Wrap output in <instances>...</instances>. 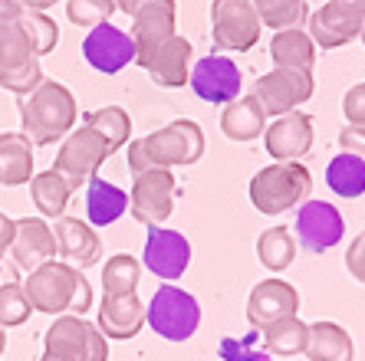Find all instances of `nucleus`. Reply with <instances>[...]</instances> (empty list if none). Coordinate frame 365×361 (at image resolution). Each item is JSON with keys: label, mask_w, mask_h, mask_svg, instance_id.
Listing matches in <instances>:
<instances>
[{"label": "nucleus", "mask_w": 365, "mask_h": 361, "mask_svg": "<svg viewBox=\"0 0 365 361\" xmlns=\"http://www.w3.org/2000/svg\"><path fill=\"white\" fill-rule=\"evenodd\" d=\"M316 79L313 69H273L254 83V99L260 102L264 115H287L297 112L306 99H313Z\"/></svg>", "instance_id": "f8f14e48"}, {"label": "nucleus", "mask_w": 365, "mask_h": 361, "mask_svg": "<svg viewBox=\"0 0 365 361\" xmlns=\"http://www.w3.org/2000/svg\"><path fill=\"white\" fill-rule=\"evenodd\" d=\"M175 197H178V181L165 168H152L135 174V184L128 194V210L142 227H162L175 210Z\"/></svg>", "instance_id": "9b49d317"}, {"label": "nucleus", "mask_w": 365, "mask_h": 361, "mask_svg": "<svg viewBox=\"0 0 365 361\" xmlns=\"http://www.w3.org/2000/svg\"><path fill=\"white\" fill-rule=\"evenodd\" d=\"M270 56L277 69H313L316 46L306 30H277L270 40Z\"/></svg>", "instance_id": "cd10ccee"}, {"label": "nucleus", "mask_w": 365, "mask_h": 361, "mask_svg": "<svg viewBox=\"0 0 365 361\" xmlns=\"http://www.w3.org/2000/svg\"><path fill=\"white\" fill-rule=\"evenodd\" d=\"M4 348H7V335H4V328H0V355H4Z\"/></svg>", "instance_id": "de8ad7c7"}, {"label": "nucleus", "mask_w": 365, "mask_h": 361, "mask_svg": "<svg viewBox=\"0 0 365 361\" xmlns=\"http://www.w3.org/2000/svg\"><path fill=\"white\" fill-rule=\"evenodd\" d=\"M112 14H115V0H66V17L86 30L109 23Z\"/></svg>", "instance_id": "4c0bfd02"}, {"label": "nucleus", "mask_w": 365, "mask_h": 361, "mask_svg": "<svg viewBox=\"0 0 365 361\" xmlns=\"http://www.w3.org/2000/svg\"><path fill=\"white\" fill-rule=\"evenodd\" d=\"M142 263L152 276L165 279V283H175V279H181L187 273V263H191V244H187V236L178 234V230L148 227Z\"/></svg>", "instance_id": "dca6fc26"}, {"label": "nucleus", "mask_w": 365, "mask_h": 361, "mask_svg": "<svg viewBox=\"0 0 365 361\" xmlns=\"http://www.w3.org/2000/svg\"><path fill=\"white\" fill-rule=\"evenodd\" d=\"M191 89L201 102H214V105H227L240 95L244 85V73L237 69V63L230 56H204L195 63L191 76H187Z\"/></svg>", "instance_id": "2eb2a0df"}, {"label": "nucleus", "mask_w": 365, "mask_h": 361, "mask_svg": "<svg viewBox=\"0 0 365 361\" xmlns=\"http://www.w3.org/2000/svg\"><path fill=\"white\" fill-rule=\"evenodd\" d=\"M83 125L93 128L102 142L109 145V152H119L122 145L128 142V135H132V118H128V112L122 105H106V109L86 112Z\"/></svg>", "instance_id": "7c9ffc66"}, {"label": "nucleus", "mask_w": 365, "mask_h": 361, "mask_svg": "<svg viewBox=\"0 0 365 361\" xmlns=\"http://www.w3.org/2000/svg\"><path fill=\"white\" fill-rule=\"evenodd\" d=\"M346 220L329 201H303L297 207V240L309 253H326L342 244Z\"/></svg>", "instance_id": "4468645a"}, {"label": "nucleus", "mask_w": 365, "mask_h": 361, "mask_svg": "<svg viewBox=\"0 0 365 361\" xmlns=\"http://www.w3.org/2000/svg\"><path fill=\"white\" fill-rule=\"evenodd\" d=\"M260 17L250 0H214L211 4V36L224 53H247L260 40Z\"/></svg>", "instance_id": "1a4fd4ad"}, {"label": "nucleus", "mask_w": 365, "mask_h": 361, "mask_svg": "<svg viewBox=\"0 0 365 361\" xmlns=\"http://www.w3.org/2000/svg\"><path fill=\"white\" fill-rule=\"evenodd\" d=\"M132 43H135V53L148 50L155 43L175 36V20H178V7L175 0H135L132 7Z\"/></svg>", "instance_id": "4be33fe9"}, {"label": "nucleus", "mask_w": 365, "mask_h": 361, "mask_svg": "<svg viewBox=\"0 0 365 361\" xmlns=\"http://www.w3.org/2000/svg\"><path fill=\"white\" fill-rule=\"evenodd\" d=\"M264 145L273 161H299L313 148V118L306 112H287L264 128Z\"/></svg>", "instance_id": "6ab92c4d"}, {"label": "nucleus", "mask_w": 365, "mask_h": 361, "mask_svg": "<svg viewBox=\"0 0 365 361\" xmlns=\"http://www.w3.org/2000/svg\"><path fill=\"white\" fill-rule=\"evenodd\" d=\"M34 177V145L24 132L0 135V184L20 187Z\"/></svg>", "instance_id": "393cba45"}, {"label": "nucleus", "mask_w": 365, "mask_h": 361, "mask_svg": "<svg viewBox=\"0 0 365 361\" xmlns=\"http://www.w3.org/2000/svg\"><path fill=\"white\" fill-rule=\"evenodd\" d=\"M30 197H34L36 210H40L43 217H63L66 214V204L69 197H73V191L66 187V181H63L56 171H40V174L30 177Z\"/></svg>", "instance_id": "c756f323"}, {"label": "nucleus", "mask_w": 365, "mask_h": 361, "mask_svg": "<svg viewBox=\"0 0 365 361\" xmlns=\"http://www.w3.org/2000/svg\"><path fill=\"white\" fill-rule=\"evenodd\" d=\"M306 338H309V325H306L299 315H289V319L270 322L267 328H260V342H264V352L280 355V358H293V355H303Z\"/></svg>", "instance_id": "c85d7f7f"}, {"label": "nucleus", "mask_w": 365, "mask_h": 361, "mask_svg": "<svg viewBox=\"0 0 365 361\" xmlns=\"http://www.w3.org/2000/svg\"><path fill=\"white\" fill-rule=\"evenodd\" d=\"M30 303L24 295V286L20 283H7L0 286V328H17L30 319Z\"/></svg>", "instance_id": "e433bc0d"}, {"label": "nucleus", "mask_w": 365, "mask_h": 361, "mask_svg": "<svg viewBox=\"0 0 365 361\" xmlns=\"http://www.w3.org/2000/svg\"><path fill=\"white\" fill-rule=\"evenodd\" d=\"M24 295L34 312L46 315H86L93 309V286L86 283L83 269L69 266V263H43L34 273H26Z\"/></svg>", "instance_id": "f257e3e1"}, {"label": "nucleus", "mask_w": 365, "mask_h": 361, "mask_svg": "<svg viewBox=\"0 0 365 361\" xmlns=\"http://www.w3.org/2000/svg\"><path fill=\"white\" fill-rule=\"evenodd\" d=\"M17 273H20V269L14 266V263H7V256L0 253V286H7V283H20Z\"/></svg>", "instance_id": "a18cd8bd"}, {"label": "nucleus", "mask_w": 365, "mask_h": 361, "mask_svg": "<svg viewBox=\"0 0 365 361\" xmlns=\"http://www.w3.org/2000/svg\"><path fill=\"white\" fill-rule=\"evenodd\" d=\"M365 0H326L306 17V33L319 50H339L362 33Z\"/></svg>", "instance_id": "6e6552de"}, {"label": "nucleus", "mask_w": 365, "mask_h": 361, "mask_svg": "<svg viewBox=\"0 0 365 361\" xmlns=\"http://www.w3.org/2000/svg\"><path fill=\"white\" fill-rule=\"evenodd\" d=\"M359 36H362V43H365V23H362V33H359Z\"/></svg>", "instance_id": "3c124183"}, {"label": "nucleus", "mask_w": 365, "mask_h": 361, "mask_svg": "<svg viewBox=\"0 0 365 361\" xmlns=\"http://www.w3.org/2000/svg\"><path fill=\"white\" fill-rule=\"evenodd\" d=\"M313 191V177L299 161H277L270 168H260L250 181V204L267 217L287 214L309 201Z\"/></svg>", "instance_id": "20e7f679"}, {"label": "nucleus", "mask_w": 365, "mask_h": 361, "mask_svg": "<svg viewBox=\"0 0 365 361\" xmlns=\"http://www.w3.org/2000/svg\"><path fill=\"white\" fill-rule=\"evenodd\" d=\"M128 210V194L122 187L93 177L86 184V217H89V227H109Z\"/></svg>", "instance_id": "bb28decb"}, {"label": "nucleus", "mask_w": 365, "mask_h": 361, "mask_svg": "<svg viewBox=\"0 0 365 361\" xmlns=\"http://www.w3.org/2000/svg\"><path fill=\"white\" fill-rule=\"evenodd\" d=\"M10 263L20 269V273H34L36 266L50 263L56 256V240H53V230L43 217H24L17 220V230H14V244L7 250Z\"/></svg>", "instance_id": "aec40b11"}, {"label": "nucleus", "mask_w": 365, "mask_h": 361, "mask_svg": "<svg viewBox=\"0 0 365 361\" xmlns=\"http://www.w3.org/2000/svg\"><path fill=\"white\" fill-rule=\"evenodd\" d=\"M250 4L260 23H267L270 30H299L309 17L306 0H250Z\"/></svg>", "instance_id": "f704fd0d"}, {"label": "nucleus", "mask_w": 365, "mask_h": 361, "mask_svg": "<svg viewBox=\"0 0 365 361\" xmlns=\"http://www.w3.org/2000/svg\"><path fill=\"white\" fill-rule=\"evenodd\" d=\"M43 345V352L63 361H109V342L93 322H86V315H56Z\"/></svg>", "instance_id": "0eeeda50"}, {"label": "nucleus", "mask_w": 365, "mask_h": 361, "mask_svg": "<svg viewBox=\"0 0 365 361\" xmlns=\"http://www.w3.org/2000/svg\"><path fill=\"white\" fill-rule=\"evenodd\" d=\"M191 53L195 46L185 40V36H168V40L155 43L148 50L135 53V63L148 73L155 85H162V89H181L187 85V76H191Z\"/></svg>", "instance_id": "ddd939ff"}, {"label": "nucleus", "mask_w": 365, "mask_h": 361, "mask_svg": "<svg viewBox=\"0 0 365 361\" xmlns=\"http://www.w3.org/2000/svg\"><path fill=\"white\" fill-rule=\"evenodd\" d=\"M257 260L264 263L270 273H283L297 260V240L289 227H270L257 236Z\"/></svg>", "instance_id": "72a5a7b5"}, {"label": "nucleus", "mask_w": 365, "mask_h": 361, "mask_svg": "<svg viewBox=\"0 0 365 361\" xmlns=\"http://www.w3.org/2000/svg\"><path fill=\"white\" fill-rule=\"evenodd\" d=\"M145 325H152V332L165 342H187L201 325V305L181 286L165 283L145 305Z\"/></svg>", "instance_id": "39448f33"}, {"label": "nucleus", "mask_w": 365, "mask_h": 361, "mask_svg": "<svg viewBox=\"0 0 365 361\" xmlns=\"http://www.w3.org/2000/svg\"><path fill=\"white\" fill-rule=\"evenodd\" d=\"M56 0H30V10H46V7H53Z\"/></svg>", "instance_id": "49530a36"}, {"label": "nucleus", "mask_w": 365, "mask_h": 361, "mask_svg": "<svg viewBox=\"0 0 365 361\" xmlns=\"http://www.w3.org/2000/svg\"><path fill=\"white\" fill-rule=\"evenodd\" d=\"M342 115L349 125H362L365 128V83H356L342 99Z\"/></svg>", "instance_id": "ea45409f"}, {"label": "nucleus", "mask_w": 365, "mask_h": 361, "mask_svg": "<svg viewBox=\"0 0 365 361\" xmlns=\"http://www.w3.org/2000/svg\"><path fill=\"white\" fill-rule=\"evenodd\" d=\"M109 145L102 142L99 135L89 125H79L63 138L60 152H56V164L53 171L66 181L69 191H83V184H89L96 174H99L102 161L109 158Z\"/></svg>", "instance_id": "423d86ee"}, {"label": "nucleus", "mask_w": 365, "mask_h": 361, "mask_svg": "<svg viewBox=\"0 0 365 361\" xmlns=\"http://www.w3.org/2000/svg\"><path fill=\"white\" fill-rule=\"evenodd\" d=\"M326 184H329L332 194L339 197H362L365 194V161L356 158V155H336L326 168Z\"/></svg>", "instance_id": "2f4dec72"}, {"label": "nucleus", "mask_w": 365, "mask_h": 361, "mask_svg": "<svg viewBox=\"0 0 365 361\" xmlns=\"http://www.w3.org/2000/svg\"><path fill=\"white\" fill-rule=\"evenodd\" d=\"M40 361H63V358H56V355H46V352H43V358Z\"/></svg>", "instance_id": "09e8293b"}, {"label": "nucleus", "mask_w": 365, "mask_h": 361, "mask_svg": "<svg viewBox=\"0 0 365 361\" xmlns=\"http://www.w3.org/2000/svg\"><path fill=\"white\" fill-rule=\"evenodd\" d=\"M339 148L365 161V128L362 125H346L339 132Z\"/></svg>", "instance_id": "79ce46f5"}, {"label": "nucleus", "mask_w": 365, "mask_h": 361, "mask_svg": "<svg viewBox=\"0 0 365 361\" xmlns=\"http://www.w3.org/2000/svg\"><path fill=\"white\" fill-rule=\"evenodd\" d=\"M257 342H260V332H257V328L244 338H237V335L221 338V358L224 361H273L270 352H260V348H257Z\"/></svg>", "instance_id": "58836bf2"}, {"label": "nucleus", "mask_w": 365, "mask_h": 361, "mask_svg": "<svg viewBox=\"0 0 365 361\" xmlns=\"http://www.w3.org/2000/svg\"><path fill=\"white\" fill-rule=\"evenodd\" d=\"M76 99L63 83L43 79L36 89L20 95V125L30 145L43 148V145L63 142L73 128H76Z\"/></svg>", "instance_id": "7ed1b4c3"}, {"label": "nucleus", "mask_w": 365, "mask_h": 361, "mask_svg": "<svg viewBox=\"0 0 365 361\" xmlns=\"http://www.w3.org/2000/svg\"><path fill=\"white\" fill-rule=\"evenodd\" d=\"M267 128V115L254 95H237L221 112V132L230 142H254Z\"/></svg>", "instance_id": "a878e982"}, {"label": "nucleus", "mask_w": 365, "mask_h": 361, "mask_svg": "<svg viewBox=\"0 0 365 361\" xmlns=\"http://www.w3.org/2000/svg\"><path fill=\"white\" fill-rule=\"evenodd\" d=\"M346 269L359 283H365V234H359L346 250Z\"/></svg>", "instance_id": "a19ab883"}, {"label": "nucleus", "mask_w": 365, "mask_h": 361, "mask_svg": "<svg viewBox=\"0 0 365 361\" xmlns=\"http://www.w3.org/2000/svg\"><path fill=\"white\" fill-rule=\"evenodd\" d=\"M142 283V263L132 253H115L102 266V293L106 295H135Z\"/></svg>", "instance_id": "473e14b6"}, {"label": "nucleus", "mask_w": 365, "mask_h": 361, "mask_svg": "<svg viewBox=\"0 0 365 361\" xmlns=\"http://www.w3.org/2000/svg\"><path fill=\"white\" fill-rule=\"evenodd\" d=\"M14 230H17V220H10L4 210H0V253L7 256L10 244H14Z\"/></svg>", "instance_id": "37998d69"}, {"label": "nucleus", "mask_w": 365, "mask_h": 361, "mask_svg": "<svg viewBox=\"0 0 365 361\" xmlns=\"http://www.w3.org/2000/svg\"><path fill=\"white\" fill-rule=\"evenodd\" d=\"M299 312V293L287 279H264L250 289V299H247V322L260 332L270 322L289 319Z\"/></svg>", "instance_id": "a211bd4d"}, {"label": "nucleus", "mask_w": 365, "mask_h": 361, "mask_svg": "<svg viewBox=\"0 0 365 361\" xmlns=\"http://www.w3.org/2000/svg\"><path fill=\"white\" fill-rule=\"evenodd\" d=\"M43 83L40 56L34 53L30 40L24 36L20 23H10L0 30V85L7 93L26 95Z\"/></svg>", "instance_id": "9d476101"}, {"label": "nucleus", "mask_w": 365, "mask_h": 361, "mask_svg": "<svg viewBox=\"0 0 365 361\" xmlns=\"http://www.w3.org/2000/svg\"><path fill=\"white\" fill-rule=\"evenodd\" d=\"M17 4H20V7H30V0H17Z\"/></svg>", "instance_id": "8fccbe9b"}, {"label": "nucleus", "mask_w": 365, "mask_h": 361, "mask_svg": "<svg viewBox=\"0 0 365 361\" xmlns=\"http://www.w3.org/2000/svg\"><path fill=\"white\" fill-rule=\"evenodd\" d=\"M83 56L86 63L96 69V73H106V76H115L128 63H135V43L125 30L112 23H99L93 26L83 40Z\"/></svg>", "instance_id": "f3484780"}, {"label": "nucleus", "mask_w": 365, "mask_h": 361, "mask_svg": "<svg viewBox=\"0 0 365 361\" xmlns=\"http://www.w3.org/2000/svg\"><path fill=\"white\" fill-rule=\"evenodd\" d=\"M204 155V132L191 118H175L158 132L135 138L128 145V171L142 174L152 168H187L201 161Z\"/></svg>", "instance_id": "f03ea898"}, {"label": "nucleus", "mask_w": 365, "mask_h": 361, "mask_svg": "<svg viewBox=\"0 0 365 361\" xmlns=\"http://www.w3.org/2000/svg\"><path fill=\"white\" fill-rule=\"evenodd\" d=\"M53 240H56V253L63 256V263L76 269L86 266H96L102 256V240L96 236V230L89 224H83L79 217H56L53 224Z\"/></svg>", "instance_id": "412c9836"}, {"label": "nucleus", "mask_w": 365, "mask_h": 361, "mask_svg": "<svg viewBox=\"0 0 365 361\" xmlns=\"http://www.w3.org/2000/svg\"><path fill=\"white\" fill-rule=\"evenodd\" d=\"M106 338L112 342H128L145 328V305L135 295H106L99 305V325Z\"/></svg>", "instance_id": "5701e85b"}, {"label": "nucleus", "mask_w": 365, "mask_h": 361, "mask_svg": "<svg viewBox=\"0 0 365 361\" xmlns=\"http://www.w3.org/2000/svg\"><path fill=\"white\" fill-rule=\"evenodd\" d=\"M20 14H24V7H20L17 0H0V30L10 23H17Z\"/></svg>", "instance_id": "c03bdc74"}, {"label": "nucleus", "mask_w": 365, "mask_h": 361, "mask_svg": "<svg viewBox=\"0 0 365 361\" xmlns=\"http://www.w3.org/2000/svg\"><path fill=\"white\" fill-rule=\"evenodd\" d=\"M17 23H20V30H24V36L30 40L36 56H46V53L56 50V43H60V26H56V20L46 17L43 10L24 7Z\"/></svg>", "instance_id": "c9c22d12"}, {"label": "nucleus", "mask_w": 365, "mask_h": 361, "mask_svg": "<svg viewBox=\"0 0 365 361\" xmlns=\"http://www.w3.org/2000/svg\"><path fill=\"white\" fill-rule=\"evenodd\" d=\"M303 355L306 361H352L356 358V345H352V335L339 322H313Z\"/></svg>", "instance_id": "b1692460"}]
</instances>
